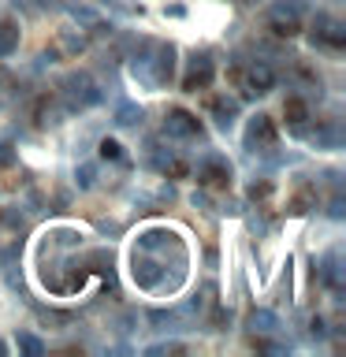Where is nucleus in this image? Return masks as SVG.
Masks as SVG:
<instances>
[]
</instances>
